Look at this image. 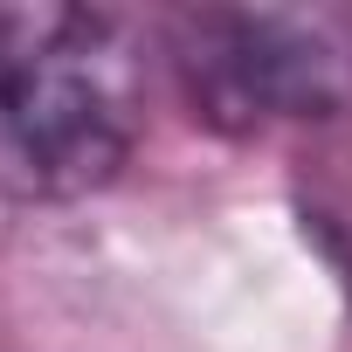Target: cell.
<instances>
[{
	"label": "cell",
	"instance_id": "obj_1",
	"mask_svg": "<svg viewBox=\"0 0 352 352\" xmlns=\"http://www.w3.org/2000/svg\"><path fill=\"white\" fill-rule=\"evenodd\" d=\"M138 138V63L111 14L0 8V194L76 201Z\"/></svg>",
	"mask_w": 352,
	"mask_h": 352
},
{
	"label": "cell",
	"instance_id": "obj_2",
	"mask_svg": "<svg viewBox=\"0 0 352 352\" xmlns=\"http://www.w3.org/2000/svg\"><path fill=\"white\" fill-rule=\"evenodd\" d=\"M180 69L214 124H290L352 111V14L214 8L180 35Z\"/></svg>",
	"mask_w": 352,
	"mask_h": 352
}]
</instances>
